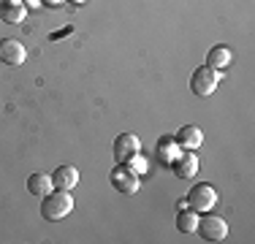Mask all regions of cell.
<instances>
[{
	"label": "cell",
	"mask_w": 255,
	"mask_h": 244,
	"mask_svg": "<svg viewBox=\"0 0 255 244\" xmlns=\"http://www.w3.org/2000/svg\"><path fill=\"white\" fill-rule=\"evenodd\" d=\"M25 14H27V5L19 3V0H3L0 3V19L8 24H22Z\"/></svg>",
	"instance_id": "cell-11"
},
{
	"label": "cell",
	"mask_w": 255,
	"mask_h": 244,
	"mask_svg": "<svg viewBox=\"0 0 255 244\" xmlns=\"http://www.w3.org/2000/svg\"><path fill=\"white\" fill-rule=\"evenodd\" d=\"M206 65H209V68H215V71L228 68V65H231V52H228L226 46H212L209 54H206Z\"/></svg>",
	"instance_id": "cell-14"
},
{
	"label": "cell",
	"mask_w": 255,
	"mask_h": 244,
	"mask_svg": "<svg viewBox=\"0 0 255 244\" xmlns=\"http://www.w3.org/2000/svg\"><path fill=\"white\" fill-rule=\"evenodd\" d=\"M217 84H220V71L209 68V65L196 68V71H193V76H190V90H193L198 98L212 95V93L217 90Z\"/></svg>",
	"instance_id": "cell-4"
},
{
	"label": "cell",
	"mask_w": 255,
	"mask_h": 244,
	"mask_svg": "<svg viewBox=\"0 0 255 244\" xmlns=\"http://www.w3.org/2000/svg\"><path fill=\"white\" fill-rule=\"evenodd\" d=\"M201 141H204V133H201V127H198V125H185V127H179V130H177V144L182 146V149L196 152L198 146H201Z\"/></svg>",
	"instance_id": "cell-10"
},
{
	"label": "cell",
	"mask_w": 255,
	"mask_h": 244,
	"mask_svg": "<svg viewBox=\"0 0 255 244\" xmlns=\"http://www.w3.org/2000/svg\"><path fill=\"white\" fill-rule=\"evenodd\" d=\"M71 3H76V5H79V3H84V0H71Z\"/></svg>",
	"instance_id": "cell-17"
},
{
	"label": "cell",
	"mask_w": 255,
	"mask_h": 244,
	"mask_svg": "<svg viewBox=\"0 0 255 244\" xmlns=\"http://www.w3.org/2000/svg\"><path fill=\"white\" fill-rule=\"evenodd\" d=\"M138 152H141V138L136 133H120L114 138V157H117V163H128Z\"/></svg>",
	"instance_id": "cell-6"
},
{
	"label": "cell",
	"mask_w": 255,
	"mask_h": 244,
	"mask_svg": "<svg viewBox=\"0 0 255 244\" xmlns=\"http://www.w3.org/2000/svg\"><path fill=\"white\" fill-rule=\"evenodd\" d=\"M74 212V195L71 190H52L41 198V217L49 223H60Z\"/></svg>",
	"instance_id": "cell-1"
},
{
	"label": "cell",
	"mask_w": 255,
	"mask_h": 244,
	"mask_svg": "<svg viewBox=\"0 0 255 244\" xmlns=\"http://www.w3.org/2000/svg\"><path fill=\"white\" fill-rule=\"evenodd\" d=\"M177 228L182 231V234H196V228H198V212H193L190 206H187V209H179Z\"/></svg>",
	"instance_id": "cell-15"
},
{
	"label": "cell",
	"mask_w": 255,
	"mask_h": 244,
	"mask_svg": "<svg viewBox=\"0 0 255 244\" xmlns=\"http://www.w3.org/2000/svg\"><path fill=\"white\" fill-rule=\"evenodd\" d=\"M168 168H171L179 179H193V176L198 174V157H196V152H190V149L179 152Z\"/></svg>",
	"instance_id": "cell-7"
},
{
	"label": "cell",
	"mask_w": 255,
	"mask_h": 244,
	"mask_svg": "<svg viewBox=\"0 0 255 244\" xmlns=\"http://www.w3.org/2000/svg\"><path fill=\"white\" fill-rule=\"evenodd\" d=\"M46 3H49V5H57V3H60V0H46Z\"/></svg>",
	"instance_id": "cell-16"
},
{
	"label": "cell",
	"mask_w": 255,
	"mask_h": 244,
	"mask_svg": "<svg viewBox=\"0 0 255 244\" xmlns=\"http://www.w3.org/2000/svg\"><path fill=\"white\" fill-rule=\"evenodd\" d=\"M27 57L25 46H22V41L16 38H3L0 41V63L5 65H22Z\"/></svg>",
	"instance_id": "cell-8"
},
{
	"label": "cell",
	"mask_w": 255,
	"mask_h": 244,
	"mask_svg": "<svg viewBox=\"0 0 255 244\" xmlns=\"http://www.w3.org/2000/svg\"><path fill=\"white\" fill-rule=\"evenodd\" d=\"M109 185L120 195H136L138 187H141V174L133 171L128 163H117V166L109 171Z\"/></svg>",
	"instance_id": "cell-2"
},
{
	"label": "cell",
	"mask_w": 255,
	"mask_h": 244,
	"mask_svg": "<svg viewBox=\"0 0 255 244\" xmlns=\"http://www.w3.org/2000/svg\"><path fill=\"white\" fill-rule=\"evenodd\" d=\"M54 190V182H52V174H44V171H35V174L27 176V193L30 195H41L44 198L46 193Z\"/></svg>",
	"instance_id": "cell-12"
},
{
	"label": "cell",
	"mask_w": 255,
	"mask_h": 244,
	"mask_svg": "<svg viewBox=\"0 0 255 244\" xmlns=\"http://www.w3.org/2000/svg\"><path fill=\"white\" fill-rule=\"evenodd\" d=\"M198 236H201L204 242H223L228 236V223L223 217H217V215H206L204 212V217H198Z\"/></svg>",
	"instance_id": "cell-5"
},
{
	"label": "cell",
	"mask_w": 255,
	"mask_h": 244,
	"mask_svg": "<svg viewBox=\"0 0 255 244\" xmlns=\"http://www.w3.org/2000/svg\"><path fill=\"white\" fill-rule=\"evenodd\" d=\"M215 204H217V190L209 185V182H198V185L187 193V206H190L193 212H198V215L212 212Z\"/></svg>",
	"instance_id": "cell-3"
},
{
	"label": "cell",
	"mask_w": 255,
	"mask_h": 244,
	"mask_svg": "<svg viewBox=\"0 0 255 244\" xmlns=\"http://www.w3.org/2000/svg\"><path fill=\"white\" fill-rule=\"evenodd\" d=\"M52 182L57 190H74L79 185V168L76 166H57L52 174Z\"/></svg>",
	"instance_id": "cell-9"
},
{
	"label": "cell",
	"mask_w": 255,
	"mask_h": 244,
	"mask_svg": "<svg viewBox=\"0 0 255 244\" xmlns=\"http://www.w3.org/2000/svg\"><path fill=\"white\" fill-rule=\"evenodd\" d=\"M179 149H182V146L177 144V138H174V136H163L160 141H157V160H160L163 166H171L174 157L179 155Z\"/></svg>",
	"instance_id": "cell-13"
}]
</instances>
